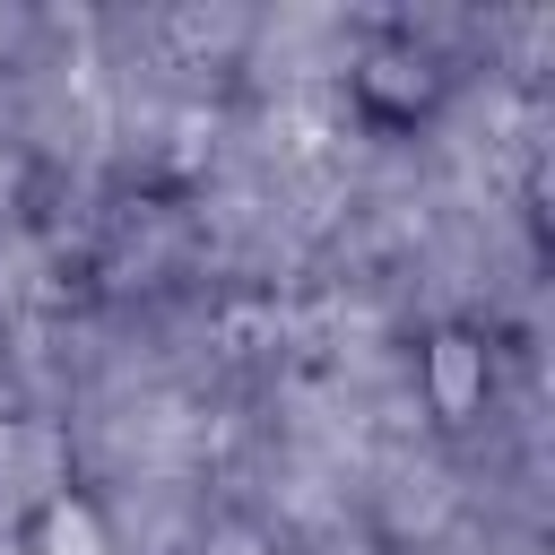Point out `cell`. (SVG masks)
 <instances>
[{
	"instance_id": "1",
	"label": "cell",
	"mask_w": 555,
	"mask_h": 555,
	"mask_svg": "<svg viewBox=\"0 0 555 555\" xmlns=\"http://www.w3.org/2000/svg\"><path fill=\"white\" fill-rule=\"evenodd\" d=\"M486 382H494V364H486V338L477 330H442L434 347H425V399H434V416H477L486 408Z\"/></svg>"
},
{
	"instance_id": "3",
	"label": "cell",
	"mask_w": 555,
	"mask_h": 555,
	"mask_svg": "<svg viewBox=\"0 0 555 555\" xmlns=\"http://www.w3.org/2000/svg\"><path fill=\"white\" fill-rule=\"evenodd\" d=\"M199 555H278V546H269L260 529H217V538H208Z\"/></svg>"
},
{
	"instance_id": "2",
	"label": "cell",
	"mask_w": 555,
	"mask_h": 555,
	"mask_svg": "<svg viewBox=\"0 0 555 555\" xmlns=\"http://www.w3.org/2000/svg\"><path fill=\"white\" fill-rule=\"evenodd\" d=\"M434 87H442V69H434L425 52H373V61L356 69V95H364L373 113H390V121L425 113V104H434Z\"/></svg>"
}]
</instances>
